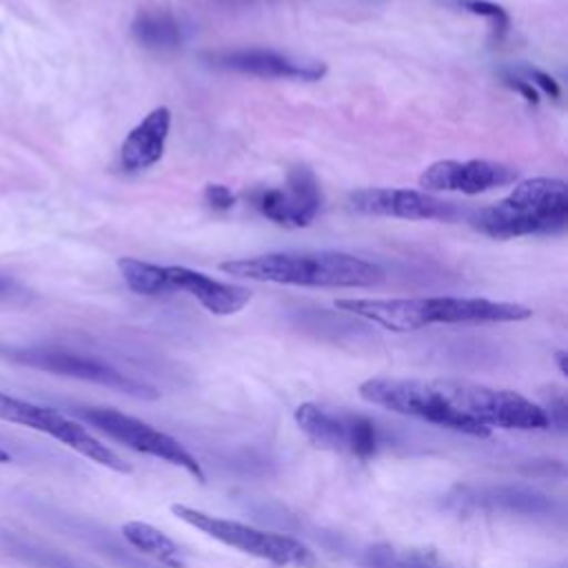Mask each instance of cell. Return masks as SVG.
<instances>
[{"label":"cell","mask_w":568,"mask_h":568,"mask_svg":"<svg viewBox=\"0 0 568 568\" xmlns=\"http://www.w3.org/2000/svg\"><path fill=\"white\" fill-rule=\"evenodd\" d=\"M359 395L386 410L475 437H488L495 428L541 430L550 426V415L532 399L464 379L371 377L359 384Z\"/></svg>","instance_id":"obj_1"},{"label":"cell","mask_w":568,"mask_h":568,"mask_svg":"<svg viewBox=\"0 0 568 568\" xmlns=\"http://www.w3.org/2000/svg\"><path fill=\"white\" fill-rule=\"evenodd\" d=\"M335 308L368 320L393 333L419 331L430 324H499L521 322L532 311L517 302L484 297H344Z\"/></svg>","instance_id":"obj_2"},{"label":"cell","mask_w":568,"mask_h":568,"mask_svg":"<svg viewBox=\"0 0 568 568\" xmlns=\"http://www.w3.org/2000/svg\"><path fill=\"white\" fill-rule=\"evenodd\" d=\"M226 275L320 288H368L382 282L384 271L364 257L344 251H282L222 262Z\"/></svg>","instance_id":"obj_3"},{"label":"cell","mask_w":568,"mask_h":568,"mask_svg":"<svg viewBox=\"0 0 568 568\" xmlns=\"http://www.w3.org/2000/svg\"><path fill=\"white\" fill-rule=\"evenodd\" d=\"M470 226L493 240L557 235L568 226V186L559 178H530L499 202L477 209Z\"/></svg>","instance_id":"obj_4"},{"label":"cell","mask_w":568,"mask_h":568,"mask_svg":"<svg viewBox=\"0 0 568 568\" xmlns=\"http://www.w3.org/2000/svg\"><path fill=\"white\" fill-rule=\"evenodd\" d=\"M171 513L182 519L184 524L197 528L206 537L217 539L224 546H231L240 552H246L251 557L271 561L275 566H293V568H315L317 555L302 544L300 539L275 532V530H262L235 519L217 517L204 510H197L186 504H173Z\"/></svg>","instance_id":"obj_5"},{"label":"cell","mask_w":568,"mask_h":568,"mask_svg":"<svg viewBox=\"0 0 568 568\" xmlns=\"http://www.w3.org/2000/svg\"><path fill=\"white\" fill-rule=\"evenodd\" d=\"M0 419L18 426H27L31 430L44 433L60 444L73 448L75 453L84 455L87 459L106 466L115 473H131V466L106 444H102L93 433H89L80 422L71 419L69 415L51 408L40 406L16 395L0 390Z\"/></svg>","instance_id":"obj_6"},{"label":"cell","mask_w":568,"mask_h":568,"mask_svg":"<svg viewBox=\"0 0 568 568\" xmlns=\"http://www.w3.org/2000/svg\"><path fill=\"white\" fill-rule=\"evenodd\" d=\"M295 422L317 448L364 462L375 457L386 442L384 430L373 419L353 413H331L313 402H304L295 408Z\"/></svg>","instance_id":"obj_7"},{"label":"cell","mask_w":568,"mask_h":568,"mask_svg":"<svg viewBox=\"0 0 568 568\" xmlns=\"http://www.w3.org/2000/svg\"><path fill=\"white\" fill-rule=\"evenodd\" d=\"M75 413L84 422L95 426L100 433L120 442L122 446H126L135 453L162 459L171 466H180L197 481H204V470H202L200 462L195 459V455H191L175 437L153 428L151 424H146L133 415L120 413L115 408H104V406H82Z\"/></svg>","instance_id":"obj_8"},{"label":"cell","mask_w":568,"mask_h":568,"mask_svg":"<svg viewBox=\"0 0 568 568\" xmlns=\"http://www.w3.org/2000/svg\"><path fill=\"white\" fill-rule=\"evenodd\" d=\"M9 359L22 364V366H31L38 371H47L53 375H64V377H73V379H84V382H93V384H102L109 388H115L120 393H129L135 397H149L155 399L158 390L149 384H142L138 379L126 377L124 373L115 371L113 366L87 357V355H78L64 348H53V346H29V348H9L4 351Z\"/></svg>","instance_id":"obj_9"},{"label":"cell","mask_w":568,"mask_h":568,"mask_svg":"<svg viewBox=\"0 0 568 568\" xmlns=\"http://www.w3.org/2000/svg\"><path fill=\"white\" fill-rule=\"evenodd\" d=\"M353 211L373 217H399V220H437L453 222L464 215L457 202L442 200L435 193L422 189H393V186H368L357 189L348 195Z\"/></svg>","instance_id":"obj_10"},{"label":"cell","mask_w":568,"mask_h":568,"mask_svg":"<svg viewBox=\"0 0 568 568\" xmlns=\"http://www.w3.org/2000/svg\"><path fill=\"white\" fill-rule=\"evenodd\" d=\"M246 197L264 217L286 229L308 226L322 206V189L308 166L291 169L282 186L255 189Z\"/></svg>","instance_id":"obj_11"},{"label":"cell","mask_w":568,"mask_h":568,"mask_svg":"<svg viewBox=\"0 0 568 568\" xmlns=\"http://www.w3.org/2000/svg\"><path fill=\"white\" fill-rule=\"evenodd\" d=\"M204 62L222 71L246 73L255 78H277V80L315 82L326 73V64L320 60H300L288 53L262 49V47L209 51L204 53Z\"/></svg>","instance_id":"obj_12"},{"label":"cell","mask_w":568,"mask_h":568,"mask_svg":"<svg viewBox=\"0 0 568 568\" xmlns=\"http://www.w3.org/2000/svg\"><path fill=\"white\" fill-rule=\"evenodd\" d=\"M519 178L517 169L490 160H439L419 175L422 191L428 193H464L477 195L497 186H506Z\"/></svg>","instance_id":"obj_13"},{"label":"cell","mask_w":568,"mask_h":568,"mask_svg":"<svg viewBox=\"0 0 568 568\" xmlns=\"http://www.w3.org/2000/svg\"><path fill=\"white\" fill-rule=\"evenodd\" d=\"M166 288L193 295L213 315H235L251 302V291L240 284H229L209 277L202 271L186 266H164Z\"/></svg>","instance_id":"obj_14"},{"label":"cell","mask_w":568,"mask_h":568,"mask_svg":"<svg viewBox=\"0 0 568 568\" xmlns=\"http://www.w3.org/2000/svg\"><path fill=\"white\" fill-rule=\"evenodd\" d=\"M171 131V111L166 106H155L149 111L124 138L120 146V164L129 173L144 171L153 166L162 153Z\"/></svg>","instance_id":"obj_15"},{"label":"cell","mask_w":568,"mask_h":568,"mask_svg":"<svg viewBox=\"0 0 568 568\" xmlns=\"http://www.w3.org/2000/svg\"><path fill=\"white\" fill-rule=\"evenodd\" d=\"M131 33L135 42L151 51H175L184 31L180 20L166 9H144L131 22Z\"/></svg>","instance_id":"obj_16"},{"label":"cell","mask_w":568,"mask_h":568,"mask_svg":"<svg viewBox=\"0 0 568 568\" xmlns=\"http://www.w3.org/2000/svg\"><path fill=\"white\" fill-rule=\"evenodd\" d=\"M122 537L142 555L155 559L166 568H184V552L182 548L160 528L146 521H126L122 526Z\"/></svg>","instance_id":"obj_17"},{"label":"cell","mask_w":568,"mask_h":568,"mask_svg":"<svg viewBox=\"0 0 568 568\" xmlns=\"http://www.w3.org/2000/svg\"><path fill=\"white\" fill-rule=\"evenodd\" d=\"M118 271L133 293H140V295L169 293L166 273H164V266L160 264H151L135 257H120Z\"/></svg>","instance_id":"obj_18"},{"label":"cell","mask_w":568,"mask_h":568,"mask_svg":"<svg viewBox=\"0 0 568 568\" xmlns=\"http://www.w3.org/2000/svg\"><path fill=\"white\" fill-rule=\"evenodd\" d=\"M366 568H446L428 555L415 550H399L393 546H373L364 552Z\"/></svg>","instance_id":"obj_19"},{"label":"cell","mask_w":568,"mask_h":568,"mask_svg":"<svg viewBox=\"0 0 568 568\" xmlns=\"http://www.w3.org/2000/svg\"><path fill=\"white\" fill-rule=\"evenodd\" d=\"M455 4L473 16H481L488 20L490 24V31H493V40L499 42L508 29H510V16L508 11L497 4V2H490V0H455Z\"/></svg>","instance_id":"obj_20"},{"label":"cell","mask_w":568,"mask_h":568,"mask_svg":"<svg viewBox=\"0 0 568 568\" xmlns=\"http://www.w3.org/2000/svg\"><path fill=\"white\" fill-rule=\"evenodd\" d=\"M515 73H519L524 80H528L539 93H546L548 98H559V84L548 75L544 73L541 69L537 67H528V64H521V67H513Z\"/></svg>","instance_id":"obj_21"},{"label":"cell","mask_w":568,"mask_h":568,"mask_svg":"<svg viewBox=\"0 0 568 568\" xmlns=\"http://www.w3.org/2000/svg\"><path fill=\"white\" fill-rule=\"evenodd\" d=\"M204 200L215 211H229L235 204V195L224 184H206L204 186Z\"/></svg>","instance_id":"obj_22"},{"label":"cell","mask_w":568,"mask_h":568,"mask_svg":"<svg viewBox=\"0 0 568 568\" xmlns=\"http://www.w3.org/2000/svg\"><path fill=\"white\" fill-rule=\"evenodd\" d=\"M501 78H504V84L510 87V89H515L526 102H530V104H537V102H539V91H537L528 80H524L519 73H515L513 69L501 71Z\"/></svg>","instance_id":"obj_23"},{"label":"cell","mask_w":568,"mask_h":568,"mask_svg":"<svg viewBox=\"0 0 568 568\" xmlns=\"http://www.w3.org/2000/svg\"><path fill=\"white\" fill-rule=\"evenodd\" d=\"M18 293H22V288L18 286V282H16V280H11V277L0 275V302L11 300V297H16Z\"/></svg>","instance_id":"obj_24"},{"label":"cell","mask_w":568,"mask_h":568,"mask_svg":"<svg viewBox=\"0 0 568 568\" xmlns=\"http://www.w3.org/2000/svg\"><path fill=\"white\" fill-rule=\"evenodd\" d=\"M555 357H557V362H559V371H561V375H568V366H566V351H557L555 353Z\"/></svg>","instance_id":"obj_25"},{"label":"cell","mask_w":568,"mask_h":568,"mask_svg":"<svg viewBox=\"0 0 568 568\" xmlns=\"http://www.w3.org/2000/svg\"><path fill=\"white\" fill-rule=\"evenodd\" d=\"M9 462H11V455L4 448H0V464H9Z\"/></svg>","instance_id":"obj_26"},{"label":"cell","mask_w":568,"mask_h":568,"mask_svg":"<svg viewBox=\"0 0 568 568\" xmlns=\"http://www.w3.org/2000/svg\"><path fill=\"white\" fill-rule=\"evenodd\" d=\"M222 2H246V0H222Z\"/></svg>","instance_id":"obj_27"}]
</instances>
